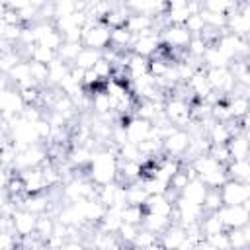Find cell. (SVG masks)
I'll return each mask as SVG.
<instances>
[{"instance_id":"obj_1","label":"cell","mask_w":250,"mask_h":250,"mask_svg":"<svg viewBox=\"0 0 250 250\" xmlns=\"http://www.w3.org/2000/svg\"><path fill=\"white\" fill-rule=\"evenodd\" d=\"M191 37L193 35L188 31L186 25H166L160 33L162 45H166L170 51H186Z\"/></svg>"},{"instance_id":"obj_2","label":"cell","mask_w":250,"mask_h":250,"mask_svg":"<svg viewBox=\"0 0 250 250\" xmlns=\"http://www.w3.org/2000/svg\"><path fill=\"white\" fill-rule=\"evenodd\" d=\"M217 215L223 221L227 230L242 229V227H246L250 223V213L244 209V205H223L217 211Z\"/></svg>"},{"instance_id":"obj_3","label":"cell","mask_w":250,"mask_h":250,"mask_svg":"<svg viewBox=\"0 0 250 250\" xmlns=\"http://www.w3.org/2000/svg\"><path fill=\"white\" fill-rule=\"evenodd\" d=\"M221 195H223L225 205H244L250 199V184L229 180L221 188Z\"/></svg>"},{"instance_id":"obj_4","label":"cell","mask_w":250,"mask_h":250,"mask_svg":"<svg viewBox=\"0 0 250 250\" xmlns=\"http://www.w3.org/2000/svg\"><path fill=\"white\" fill-rule=\"evenodd\" d=\"M127 129V139L129 143H135V145H141L143 141H146L150 137V131H152V123L146 121V119H141V117H131L125 125Z\"/></svg>"},{"instance_id":"obj_5","label":"cell","mask_w":250,"mask_h":250,"mask_svg":"<svg viewBox=\"0 0 250 250\" xmlns=\"http://www.w3.org/2000/svg\"><path fill=\"white\" fill-rule=\"evenodd\" d=\"M37 215L25 211V209H16V213L12 215V225H14V230L20 234V236H29L37 230Z\"/></svg>"},{"instance_id":"obj_6","label":"cell","mask_w":250,"mask_h":250,"mask_svg":"<svg viewBox=\"0 0 250 250\" xmlns=\"http://www.w3.org/2000/svg\"><path fill=\"white\" fill-rule=\"evenodd\" d=\"M188 232L182 225L172 223L162 234H160V244L164 246V250H180V246L186 242Z\"/></svg>"},{"instance_id":"obj_7","label":"cell","mask_w":250,"mask_h":250,"mask_svg":"<svg viewBox=\"0 0 250 250\" xmlns=\"http://www.w3.org/2000/svg\"><path fill=\"white\" fill-rule=\"evenodd\" d=\"M207 191H209V188H207L199 178H195V180H191V182L184 188V191H182L180 195H182L184 199H188L189 203H195V205H201V207H203V201H205Z\"/></svg>"},{"instance_id":"obj_8","label":"cell","mask_w":250,"mask_h":250,"mask_svg":"<svg viewBox=\"0 0 250 250\" xmlns=\"http://www.w3.org/2000/svg\"><path fill=\"white\" fill-rule=\"evenodd\" d=\"M227 146H229V152H230V158L232 160H246L250 156V141L246 139L244 133L232 137L227 143Z\"/></svg>"},{"instance_id":"obj_9","label":"cell","mask_w":250,"mask_h":250,"mask_svg":"<svg viewBox=\"0 0 250 250\" xmlns=\"http://www.w3.org/2000/svg\"><path fill=\"white\" fill-rule=\"evenodd\" d=\"M145 74H148V59L131 53V59L127 62V76H129V80L133 82V80H137V78H141Z\"/></svg>"},{"instance_id":"obj_10","label":"cell","mask_w":250,"mask_h":250,"mask_svg":"<svg viewBox=\"0 0 250 250\" xmlns=\"http://www.w3.org/2000/svg\"><path fill=\"white\" fill-rule=\"evenodd\" d=\"M100 59H102V51L84 47V49L80 51V55H78V59L74 61L72 66H78V68H82V70H90V68L96 66V62H98Z\"/></svg>"},{"instance_id":"obj_11","label":"cell","mask_w":250,"mask_h":250,"mask_svg":"<svg viewBox=\"0 0 250 250\" xmlns=\"http://www.w3.org/2000/svg\"><path fill=\"white\" fill-rule=\"evenodd\" d=\"M145 215H146V211H145L143 205H127V207L121 211V219H123V223L137 225V227L143 225Z\"/></svg>"},{"instance_id":"obj_12","label":"cell","mask_w":250,"mask_h":250,"mask_svg":"<svg viewBox=\"0 0 250 250\" xmlns=\"http://www.w3.org/2000/svg\"><path fill=\"white\" fill-rule=\"evenodd\" d=\"M223 205L225 203H223L221 189H209L207 195H205V201H203V211L205 213H217Z\"/></svg>"},{"instance_id":"obj_13","label":"cell","mask_w":250,"mask_h":250,"mask_svg":"<svg viewBox=\"0 0 250 250\" xmlns=\"http://www.w3.org/2000/svg\"><path fill=\"white\" fill-rule=\"evenodd\" d=\"M156 242H160V236H158L156 232H150V230H146V229L141 227V232H139V236H137L133 248H135V250H145V248H148V246H152V244H156Z\"/></svg>"},{"instance_id":"obj_14","label":"cell","mask_w":250,"mask_h":250,"mask_svg":"<svg viewBox=\"0 0 250 250\" xmlns=\"http://www.w3.org/2000/svg\"><path fill=\"white\" fill-rule=\"evenodd\" d=\"M184 25L188 27V31H189L191 35H201V33H203V29L207 27L203 14H193V16H189V18H188V21H186Z\"/></svg>"},{"instance_id":"obj_15","label":"cell","mask_w":250,"mask_h":250,"mask_svg":"<svg viewBox=\"0 0 250 250\" xmlns=\"http://www.w3.org/2000/svg\"><path fill=\"white\" fill-rule=\"evenodd\" d=\"M64 250H90V246L84 242H66Z\"/></svg>"},{"instance_id":"obj_16","label":"cell","mask_w":250,"mask_h":250,"mask_svg":"<svg viewBox=\"0 0 250 250\" xmlns=\"http://www.w3.org/2000/svg\"><path fill=\"white\" fill-rule=\"evenodd\" d=\"M31 250H45V244L43 246H37V248H31Z\"/></svg>"}]
</instances>
